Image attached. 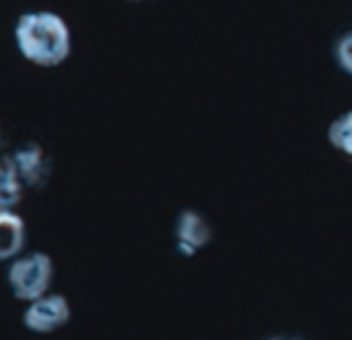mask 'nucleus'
<instances>
[{
	"label": "nucleus",
	"mask_w": 352,
	"mask_h": 340,
	"mask_svg": "<svg viewBox=\"0 0 352 340\" xmlns=\"http://www.w3.org/2000/svg\"><path fill=\"white\" fill-rule=\"evenodd\" d=\"M27 242V227L19 213L0 211V260L8 262L23 254Z\"/></svg>",
	"instance_id": "obj_6"
},
{
	"label": "nucleus",
	"mask_w": 352,
	"mask_h": 340,
	"mask_svg": "<svg viewBox=\"0 0 352 340\" xmlns=\"http://www.w3.org/2000/svg\"><path fill=\"white\" fill-rule=\"evenodd\" d=\"M10 293L19 301H33L50 293L54 281V260L45 252H29L10 260L6 270Z\"/></svg>",
	"instance_id": "obj_2"
},
{
	"label": "nucleus",
	"mask_w": 352,
	"mask_h": 340,
	"mask_svg": "<svg viewBox=\"0 0 352 340\" xmlns=\"http://www.w3.org/2000/svg\"><path fill=\"white\" fill-rule=\"evenodd\" d=\"M214 240L212 223L196 209H184L175 221V248L184 258H194Z\"/></svg>",
	"instance_id": "obj_4"
},
{
	"label": "nucleus",
	"mask_w": 352,
	"mask_h": 340,
	"mask_svg": "<svg viewBox=\"0 0 352 340\" xmlns=\"http://www.w3.org/2000/svg\"><path fill=\"white\" fill-rule=\"evenodd\" d=\"M328 140H330V145L336 151H340V153L352 157V109L351 111L340 114L330 124V128H328Z\"/></svg>",
	"instance_id": "obj_8"
},
{
	"label": "nucleus",
	"mask_w": 352,
	"mask_h": 340,
	"mask_svg": "<svg viewBox=\"0 0 352 340\" xmlns=\"http://www.w3.org/2000/svg\"><path fill=\"white\" fill-rule=\"evenodd\" d=\"M334 56H336V62H338L340 70H344L346 74L352 76V31L346 33V35H342L336 41Z\"/></svg>",
	"instance_id": "obj_9"
},
{
	"label": "nucleus",
	"mask_w": 352,
	"mask_h": 340,
	"mask_svg": "<svg viewBox=\"0 0 352 340\" xmlns=\"http://www.w3.org/2000/svg\"><path fill=\"white\" fill-rule=\"evenodd\" d=\"M8 157H10L19 178L23 180L25 188L39 190L50 180V159L39 145L27 142V145L19 147L16 151H12Z\"/></svg>",
	"instance_id": "obj_5"
},
{
	"label": "nucleus",
	"mask_w": 352,
	"mask_h": 340,
	"mask_svg": "<svg viewBox=\"0 0 352 340\" xmlns=\"http://www.w3.org/2000/svg\"><path fill=\"white\" fill-rule=\"evenodd\" d=\"M14 41L21 56L41 68L60 66L72 50L68 23L52 10L23 12L14 25Z\"/></svg>",
	"instance_id": "obj_1"
},
{
	"label": "nucleus",
	"mask_w": 352,
	"mask_h": 340,
	"mask_svg": "<svg viewBox=\"0 0 352 340\" xmlns=\"http://www.w3.org/2000/svg\"><path fill=\"white\" fill-rule=\"evenodd\" d=\"M268 340H303V339H285V337H272V339Z\"/></svg>",
	"instance_id": "obj_10"
},
{
	"label": "nucleus",
	"mask_w": 352,
	"mask_h": 340,
	"mask_svg": "<svg viewBox=\"0 0 352 340\" xmlns=\"http://www.w3.org/2000/svg\"><path fill=\"white\" fill-rule=\"evenodd\" d=\"M25 184L19 178L12 161L8 155L2 157V165H0V206L2 211H12L25 196Z\"/></svg>",
	"instance_id": "obj_7"
},
{
	"label": "nucleus",
	"mask_w": 352,
	"mask_h": 340,
	"mask_svg": "<svg viewBox=\"0 0 352 340\" xmlns=\"http://www.w3.org/2000/svg\"><path fill=\"white\" fill-rule=\"evenodd\" d=\"M72 318V308L66 295L45 293L27 304L23 312V326L33 334H52L64 328Z\"/></svg>",
	"instance_id": "obj_3"
}]
</instances>
